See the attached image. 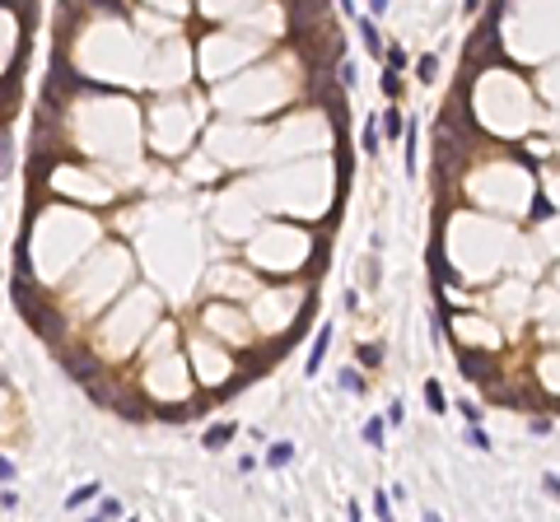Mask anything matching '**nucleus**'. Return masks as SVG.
Masks as SVG:
<instances>
[{"label":"nucleus","instance_id":"nucleus-1","mask_svg":"<svg viewBox=\"0 0 560 522\" xmlns=\"http://www.w3.org/2000/svg\"><path fill=\"white\" fill-rule=\"evenodd\" d=\"M458 364H462V378H471V382H486V378H491V359L476 355V350H462Z\"/></svg>","mask_w":560,"mask_h":522},{"label":"nucleus","instance_id":"nucleus-2","mask_svg":"<svg viewBox=\"0 0 560 522\" xmlns=\"http://www.w3.org/2000/svg\"><path fill=\"white\" fill-rule=\"evenodd\" d=\"M327 345H332V327H323L313 350H308V378H318V368H323V359H327Z\"/></svg>","mask_w":560,"mask_h":522},{"label":"nucleus","instance_id":"nucleus-3","mask_svg":"<svg viewBox=\"0 0 560 522\" xmlns=\"http://www.w3.org/2000/svg\"><path fill=\"white\" fill-rule=\"evenodd\" d=\"M201 411V406H191V401H182V406H159V420H168V424H182V420H191V415Z\"/></svg>","mask_w":560,"mask_h":522},{"label":"nucleus","instance_id":"nucleus-4","mask_svg":"<svg viewBox=\"0 0 560 522\" xmlns=\"http://www.w3.org/2000/svg\"><path fill=\"white\" fill-rule=\"evenodd\" d=\"M359 38H364V47H369L374 56H383V33H379L374 19H359Z\"/></svg>","mask_w":560,"mask_h":522},{"label":"nucleus","instance_id":"nucleus-5","mask_svg":"<svg viewBox=\"0 0 560 522\" xmlns=\"http://www.w3.org/2000/svg\"><path fill=\"white\" fill-rule=\"evenodd\" d=\"M229 438H234V424H215V429H206V448H211V453H220Z\"/></svg>","mask_w":560,"mask_h":522},{"label":"nucleus","instance_id":"nucleus-6","mask_svg":"<svg viewBox=\"0 0 560 522\" xmlns=\"http://www.w3.org/2000/svg\"><path fill=\"white\" fill-rule=\"evenodd\" d=\"M94 373H99V364H94V359H84V355H70V378H94Z\"/></svg>","mask_w":560,"mask_h":522},{"label":"nucleus","instance_id":"nucleus-7","mask_svg":"<svg viewBox=\"0 0 560 522\" xmlns=\"http://www.w3.org/2000/svg\"><path fill=\"white\" fill-rule=\"evenodd\" d=\"M267 462H271V467H290V462H294V443H271Z\"/></svg>","mask_w":560,"mask_h":522},{"label":"nucleus","instance_id":"nucleus-8","mask_svg":"<svg viewBox=\"0 0 560 522\" xmlns=\"http://www.w3.org/2000/svg\"><path fill=\"white\" fill-rule=\"evenodd\" d=\"M425 401H430V411H435V415H444V411H448V401H444V387H439L435 378L425 382Z\"/></svg>","mask_w":560,"mask_h":522},{"label":"nucleus","instance_id":"nucleus-9","mask_svg":"<svg viewBox=\"0 0 560 522\" xmlns=\"http://www.w3.org/2000/svg\"><path fill=\"white\" fill-rule=\"evenodd\" d=\"M435 70H439L435 56H420V61H415V79H420V84H430V79H435Z\"/></svg>","mask_w":560,"mask_h":522},{"label":"nucleus","instance_id":"nucleus-10","mask_svg":"<svg viewBox=\"0 0 560 522\" xmlns=\"http://www.w3.org/2000/svg\"><path fill=\"white\" fill-rule=\"evenodd\" d=\"M94 494H99V480H94V485H79L75 494H70V499H66V509H79V504H89Z\"/></svg>","mask_w":560,"mask_h":522},{"label":"nucleus","instance_id":"nucleus-11","mask_svg":"<svg viewBox=\"0 0 560 522\" xmlns=\"http://www.w3.org/2000/svg\"><path fill=\"white\" fill-rule=\"evenodd\" d=\"M467 443L476 448V453H491V438H486V429H481V424H476V420H471V433H467Z\"/></svg>","mask_w":560,"mask_h":522},{"label":"nucleus","instance_id":"nucleus-12","mask_svg":"<svg viewBox=\"0 0 560 522\" xmlns=\"http://www.w3.org/2000/svg\"><path fill=\"white\" fill-rule=\"evenodd\" d=\"M383 93H388V98H397V93H402V79H397V70H383Z\"/></svg>","mask_w":560,"mask_h":522},{"label":"nucleus","instance_id":"nucleus-13","mask_svg":"<svg viewBox=\"0 0 560 522\" xmlns=\"http://www.w3.org/2000/svg\"><path fill=\"white\" fill-rule=\"evenodd\" d=\"M117 415H122V420H145V411H140V406H135V401H117Z\"/></svg>","mask_w":560,"mask_h":522},{"label":"nucleus","instance_id":"nucleus-14","mask_svg":"<svg viewBox=\"0 0 560 522\" xmlns=\"http://www.w3.org/2000/svg\"><path fill=\"white\" fill-rule=\"evenodd\" d=\"M364 443L383 448V420H369V424H364Z\"/></svg>","mask_w":560,"mask_h":522},{"label":"nucleus","instance_id":"nucleus-15","mask_svg":"<svg viewBox=\"0 0 560 522\" xmlns=\"http://www.w3.org/2000/svg\"><path fill=\"white\" fill-rule=\"evenodd\" d=\"M383 135H388V140H397V135H402V117H397V112H388V117H383Z\"/></svg>","mask_w":560,"mask_h":522},{"label":"nucleus","instance_id":"nucleus-16","mask_svg":"<svg viewBox=\"0 0 560 522\" xmlns=\"http://www.w3.org/2000/svg\"><path fill=\"white\" fill-rule=\"evenodd\" d=\"M341 387H346V392H355V397H359V392H364V378L346 368V373H341Z\"/></svg>","mask_w":560,"mask_h":522},{"label":"nucleus","instance_id":"nucleus-17","mask_svg":"<svg viewBox=\"0 0 560 522\" xmlns=\"http://www.w3.org/2000/svg\"><path fill=\"white\" fill-rule=\"evenodd\" d=\"M379 359H383V345H364V350H359V364H379Z\"/></svg>","mask_w":560,"mask_h":522},{"label":"nucleus","instance_id":"nucleus-18","mask_svg":"<svg viewBox=\"0 0 560 522\" xmlns=\"http://www.w3.org/2000/svg\"><path fill=\"white\" fill-rule=\"evenodd\" d=\"M364 154H379V126H364Z\"/></svg>","mask_w":560,"mask_h":522},{"label":"nucleus","instance_id":"nucleus-19","mask_svg":"<svg viewBox=\"0 0 560 522\" xmlns=\"http://www.w3.org/2000/svg\"><path fill=\"white\" fill-rule=\"evenodd\" d=\"M532 220H551V200H547V196L532 200Z\"/></svg>","mask_w":560,"mask_h":522},{"label":"nucleus","instance_id":"nucleus-20","mask_svg":"<svg viewBox=\"0 0 560 522\" xmlns=\"http://www.w3.org/2000/svg\"><path fill=\"white\" fill-rule=\"evenodd\" d=\"M406 173H415V131H406Z\"/></svg>","mask_w":560,"mask_h":522},{"label":"nucleus","instance_id":"nucleus-21","mask_svg":"<svg viewBox=\"0 0 560 522\" xmlns=\"http://www.w3.org/2000/svg\"><path fill=\"white\" fill-rule=\"evenodd\" d=\"M406 66V52H402V47H392V52H388V70H402Z\"/></svg>","mask_w":560,"mask_h":522},{"label":"nucleus","instance_id":"nucleus-22","mask_svg":"<svg viewBox=\"0 0 560 522\" xmlns=\"http://www.w3.org/2000/svg\"><path fill=\"white\" fill-rule=\"evenodd\" d=\"M99 513H103V518H122V504H117V499H103Z\"/></svg>","mask_w":560,"mask_h":522},{"label":"nucleus","instance_id":"nucleus-23","mask_svg":"<svg viewBox=\"0 0 560 522\" xmlns=\"http://www.w3.org/2000/svg\"><path fill=\"white\" fill-rule=\"evenodd\" d=\"M0 480H14V467L5 462V457H0Z\"/></svg>","mask_w":560,"mask_h":522},{"label":"nucleus","instance_id":"nucleus-24","mask_svg":"<svg viewBox=\"0 0 560 522\" xmlns=\"http://www.w3.org/2000/svg\"><path fill=\"white\" fill-rule=\"evenodd\" d=\"M462 10H467V14H476V10H481V0H462Z\"/></svg>","mask_w":560,"mask_h":522},{"label":"nucleus","instance_id":"nucleus-25","mask_svg":"<svg viewBox=\"0 0 560 522\" xmlns=\"http://www.w3.org/2000/svg\"><path fill=\"white\" fill-rule=\"evenodd\" d=\"M369 5H374V14H383V10H388V0H369Z\"/></svg>","mask_w":560,"mask_h":522},{"label":"nucleus","instance_id":"nucleus-26","mask_svg":"<svg viewBox=\"0 0 560 522\" xmlns=\"http://www.w3.org/2000/svg\"><path fill=\"white\" fill-rule=\"evenodd\" d=\"M341 10H346V14H355V0H341Z\"/></svg>","mask_w":560,"mask_h":522}]
</instances>
